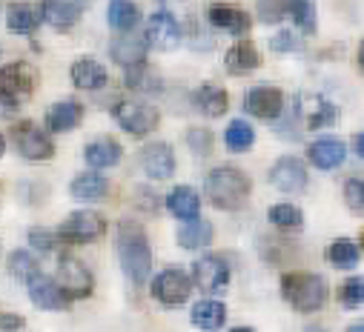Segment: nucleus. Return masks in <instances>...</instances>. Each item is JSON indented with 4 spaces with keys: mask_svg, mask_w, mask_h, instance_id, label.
I'll return each mask as SVG.
<instances>
[{
    "mask_svg": "<svg viewBox=\"0 0 364 332\" xmlns=\"http://www.w3.org/2000/svg\"><path fill=\"white\" fill-rule=\"evenodd\" d=\"M58 281L66 289V295L72 301L89 298L95 289V278L89 272V267H83V261H77L75 255H60L58 258Z\"/></svg>",
    "mask_w": 364,
    "mask_h": 332,
    "instance_id": "6e6552de",
    "label": "nucleus"
},
{
    "mask_svg": "<svg viewBox=\"0 0 364 332\" xmlns=\"http://www.w3.org/2000/svg\"><path fill=\"white\" fill-rule=\"evenodd\" d=\"M190 321H193L198 329H204V332H215V329H221L224 321H227V306H224L221 301H215V298H204V301H198V304L193 306Z\"/></svg>",
    "mask_w": 364,
    "mask_h": 332,
    "instance_id": "a878e982",
    "label": "nucleus"
},
{
    "mask_svg": "<svg viewBox=\"0 0 364 332\" xmlns=\"http://www.w3.org/2000/svg\"><path fill=\"white\" fill-rule=\"evenodd\" d=\"M287 12L304 35L316 32V6L310 4V0H287Z\"/></svg>",
    "mask_w": 364,
    "mask_h": 332,
    "instance_id": "c9c22d12",
    "label": "nucleus"
},
{
    "mask_svg": "<svg viewBox=\"0 0 364 332\" xmlns=\"http://www.w3.org/2000/svg\"><path fill=\"white\" fill-rule=\"evenodd\" d=\"M269 184L287 192V195H296V192H304L307 189V166L301 163V157L296 155H284L272 163L269 170Z\"/></svg>",
    "mask_w": 364,
    "mask_h": 332,
    "instance_id": "1a4fd4ad",
    "label": "nucleus"
},
{
    "mask_svg": "<svg viewBox=\"0 0 364 332\" xmlns=\"http://www.w3.org/2000/svg\"><path fill=\"white\" fill-rule=\"evenodd\" d=\"M224 66H227V72L235 74V77H238V74H250L252 69L261 66V55H258L255 43L238 40V43L230 46V52H227V57H224Z\"/></svg>",
    "mask_w": 364,
    "mask_h": 332,
    "instance_id": "5701e85b",
    "label": "nucleus"
},
{
    "mask_svg": "<svg viewBox=\"0 0 364 332\" xmlns=\"http://www.w3.org/2000/svg\"><path fill=\"white\" fill-rule=\"evenodd\" d=\"M353 149H355L358 157H364V132H358V135L353 138Z\"/></svg>",
    "mask_w": 364,
    "mask_h": 332,
    "instance_id": "49530a36",
    "label": "nucleus"
},
{
    "mask_svg": "<svg viewBox=\"0 0 364 332\" xmlns=\"http://www.w3.org/2000/svg\"><path fill=\"white\" fill-rule=\"evenodd\" d=\"M344 204L353 212L364 215V178H347L344 181Z\"/></svg>",
    "mask_w": 364,
    "mask_h": 332,
    "instance_id": "a19ab883",
    "label": "nucleus"
},
{
    "mask_svg": "<svg viewBox=\"0 0 364 332\" xmlns=\"http://www.w3.org/2000/svg\"><path fill=\"white\" fill-rule=\"evenodd\" d=\"M135 204H138V209H144V212H158V209H161V198H158V192H152L149 187H138V189H135Z\"/></svg>",
    "mask_w": 364,
    "mask_h": 332,
    "instance_id": "37998d69",
    "label": "nucleus"
},
{
    "mask_svg": "<svg viewBox=\"0 0 364 332\" xmlns=\"http://www.w3.org/2000/svg\"><path fill=\"white\" fill-rule=\"evenodd\" d=\"M0 326H4V332H21L26 326V321L21 315H15V312H4L0 315Z\"/></svg>",
    "mask_w": 364,
    "mask_h": 332,
    "instance_id": "a18cd8bd",
    "label": "nucleus"
},
{
    "mask_svg": "<svg viewBox=\"0 0 364 332\" xmlns=\"http://www.w3.org/2000/svg\"><path fill=\"white\" fill-rule=\"evenodd\" d=\"M244 112L261 121H279L284 115V95L276 87H252L244 95Z\"/></svg>",
    "mask_w": 364,
    "mask_h": 332,
    "instance_id": "f8f14e48",
    "label": "nucleus"
},
{
    "mask_svg": "<svg viewBox=\"0 0 364 332\" xmlns=\"http://www.w3.org/2000/svg\"><path fill=\"white\" fill-rule=\"evenodd\" d=\"M299 104H301V98H299ZM301 115H304V126H307V129H321V126H330V123L338 121V109H336L333 104L321 101V98H313L310 112L301 109Z\"/></svg>",
    "mask_w": 364,
    "mask_h": 332,
    "instance_id": "72a5a7b5",
    "label": "nucleus"
},
{
    "mask_svg": "<svg viewBox=\"0 0 364 332\" xmlns=\"http://www.w3.org/2000/svg\"><path fill=\"white\" fill-rule=\"evenodd\" d=\"M138 163L152 181H166L175 172V155L169 143H146L138 152Z\"/></svg>",
    "mask_w": 364,
    "mask_h": 332,
    "instance_id": "ddd939ff",
    "label": "nucleus"
},
{
    "mask_svg": "<svg viewBox=\"0 0 364 332\" xmlns=\"http://www.w3.org/2000/svg\"><path fill=\"white\" fill-rule=\"evenodd\" d=\"M115 253H118L124 275L135 287H144L149 281V275H152V246H149L146 229L138 221L124 218L118 223V229H115Z\"/></svg>",
    "mask_w": 364,
    "mask_h": 332,
    "instance_id": "f257e3e1",
    "label": "nucleus"
},
{
    "mask_svg": "<svg viewBox=\"0 0 364 332\" xmlns=\"http://www.w3.org/2000/svg\"><path fill=\"white\" fill-rule=\"evenodd\" d=\"M347 332H364V321H358V323H350V326H347Z\"/></svg>",
    "mask_w": 364,
    "mask_h": 332,
    "instance_id": "09e8293b",
    "label": "nucleus"
},
{
    "mask_svg": "<svg viewBox=\"0 0 364 332\" xmlns=\"http://www.w3.org/2000/svg\"><path fill=\"white\" fill-rule=\"evenodd\" d=\"M204 195L215 209H241L250 198V178L238 166H215L204 178Z\"/></svg>",
    "mask_w": 364,
    "mask_h": 332,
    "instance_id": "f03ea898",
    "label": "nucleus"
},
{
    "mask_svg": "<svg viewBox=\"0 0 364 332\" xmlns=\"http://www.w3.org/2000/svg\"><path fill=\"white\" fill-rule=\"evenodd\" d=\"M107 21L112 26V32L118 35H129L138 23H141V9L129 0H109V9H107Z\"/></svg>",
    "mask_w": 364,
    "mask_h": 332,
    "instance_id": "c85d7f7f",
    "label": "nucleus"
},
{
    "mask_svg": "<svg viewBox=\"0 0 364 332\" xmlns=\"http://www.w3.org/2000/svg\"><path fill=\"white\" fill-rule=\"evenodd\" d=\"M355 60H358V69L364 72V40L358 43V55H355Z\"/></svg>",
    "mask_w": 364,
    "mask_h": 332,
    "instance_id": "de8ad7c7",
    "label": "nucleus"
},
{
    "mask_svg": "<svg viewBox=\"0 0 364 332\" xmlns=\"http://www.w3.org/2000/svg\"><path fill=\"white\" fill-rule=\"evenodd\" d=\"M187 146L198 155V157H207L210 152H213V132L210 129H190L187 132Z\"/></svg>",
    "mask_w": 364,
    "mask_h": 332,
    "instance_id": "79ce46f5",
    "label": "nucleus"
},
{
    "mask_svg": "<svg viewBox=\"0 0 364 332\" xmlns=\"http://www.w3.org/2000/svg\"><path fill=\"white\" fill-rule=\"evenodd\" d=\"M193 281L201 292L215 295L230 284V264L221 255H201L193 264Z\"/></svg>",
    "mask_w": 364,
    "mask_h": 332,
    "instance_id": "9b49d317",
    "label": "nucleus"
},
{
    "mask_svg": "<svg viewBox=\"0 0 364 332\" xmlns=\"http://www.w3.org/2000/svg\"><path fill=\"white\" fill-rule=\"evenodd\" d=\"M29 246L32 249H38L41 255H46V253H55V246H58V232H49V229H43V226H32L29 229Z\"/></svg>",
    "mask_w": 364,
    "mask_h": 332,
    "instance_id": "58836bf2",
    "label": "nucleus"
},
{
    "mask_svg": "<svg viewBox=\"0 0 364 332\" xmlns=\"http://www.w3.org/2000/svg\"><path fill=\"white\" fill-rule=\"evenodd\" d=\"M104 232H107V221L92 209H77L58 226V238L66 243H92Z\"/></svg>",
    "mask_w": 364,
    "mask_h": 332,
    "instance_id": "423d86ee",
    "label": "nucleus"
},
{
    "mask_svg": "<svg viewBox=\"0 0 364 332\" xmlns=\"http://www.w3.org/2000/svg\"><path fill=\"white\" fill-rule=\"evenodd\" d=\"M269 46H272V52H299L301 49L299 46V38L290 35V32H279L276 38L269 40Z\"/></svg>",
    "mask_w": 364,
    "mask_h": 332,
    "instance_id": "c03bdc74",
    "label": "nucleus"
},
{
    "mask_svg": "<svg viewBox=\"0 0 364 332\" xmlns=\"http://www.w3.org/2000/svg\"><path fill=\"white\" fill-rule=\"evenodd\" d=\"M69 74H72L75 87H77V89H86V92H95V89H101V87H107V83H109L107 69H104L95 57H77V60L72 63Z\"/></svg>",
    "mask_w": 364,
    "mask_h": 332,
    "instance_id": "6ab92c4d",
    "label": "nucleus"
},
{
    "mask_svg": "<svg viewBox=\"0 0 364 332\" xmlns=\"http://www.w3.org/2000/svg\"><path fill=\"white\" fill-rule=\"evenodd\" d=\"M146 49H149V40L141 38V35H118L112 43H109V57L129 69V66H141L146 63Z\"/></svg>",
    "mask_w": 364,
    "mask_h": 332,
    "instance_id": "f3484780",
    "label": "nucleus"
},
{
    "mask_svg": "<svg viewBox=\"0 0 364 332\" xmlns=\"http://www.w3.org/2000/svg\"><path fill=\"white\" fill-rule=\"evenodd\" d=\"M69 192L77 201H101L109 192V181L101 172H80V175L72 178Z\"/></svg>",
    "mask_w": 364,
    "mask_h": 332,
    "instance_id": "bb28decb",
    "label": "nucleus"
},
{
    "mask_svg": "<svg viewBox=\"0 0 364 332\" xmlns=\"http://www.w3.org/2000/svg\"><path fill=\"white\" fill-rule=\"evenodd\" d=\"M307 157L316 170H336L347 157V146L338 138H318L307 146Z\"/></svg>",
    "mask_w": 364,
    "mask_h": 332,
    "instance_id": "aec40b11",
    "label": "nucleus"
},
{
    "mask_svg": "<svg viewBox=\"0 0 364 332\" xmlns=\"http://www.w3.org/2000/svg\"><path fill=\"white\" fill-rule=\"evenodd\" d=\"M327 261L338 270H353L358 264V246L350 238H338L327 246Z\"/></svg>",
    "mask_w": 364,
    "mask_h": 332,
    "instance_id": "2f4dec72",
    "label": "nucleus"
},
{
    "mask_svg": "<svg viewBox=\"0 0 364 332\" xmlns=\"http://www.w3.org/2000/svg\"><path fill=\"white\" fill-rule=\"evenodd\" d=\"M80 118H83V106L77 101H58L46 112V126L49 132H69L80 123Z\"/></svg>",
    "mask_w": 364,
    "mask_h": 332,
    "instance_id": "393cba45",
    "label": "nucleus"
},
{
    "mask_svg": "<svg viewBox=\"0 0 364 332\" xmlns=\"http://www.w3.org/2000/svg\"><path fill=\"white\" fill-rule=\"evenodd\" d=\"M146 40H149V46H155V49H175L178 46V40H181V26H178V21H175V15H169L166 9H158V12H152V18L146 21V35H144Z\"/></svg>",
    "mask_w": 364,
    "mask_h": 332,
    "instance_id": "4468645a",
    "label": "nucleus"
},
{
    "mask_svg": "<svg viewBox=\"0 0 364 332\" xmlns=\"http://www.w3.org/2000/svg\"><path fill=\"white\" fill-rule=\"evenodd\" d=\"M124 83L129 89H138V92H152V87L158 80H149V69H146V63H141V66H129L124 72Z\"/></svg>",
    "mask_w": 364,
    "mask_h": 332,
    "instance_id": "4c0bfd02",
    "label": "nucleus"
},
{
    "mask_svg": "<svg viewBox=\"0 0 364 332\" xmlns=\"http://www.w3.org/2000/svg\"><path fill=\"white\" fill-rule=\"evenodd\" d=\"M41 21H43V15L32 4H12L6 9V26L15 35H32Z\"/></svg>",
    "mask_w": 364,
    "mask_h": 332,
    "instance_id": "c756f323",
    "label": "nucleus"
},
{
    "mask_svg": "<svg viewBox=\"0 0 364 332\" xmlns=\"http://www.w3.org/2000/svg\"><path fill=\"white\" fill-rule=\"evenodd\" d=\"M252 143H255V129H252V123L244 121V118L230 121V126L224 129V146H227L230 152H247Z\"/></svg>",
    "mask_w": 364,
    "mask_h": 332,
    "instance_id": "7c9ffc66",
    "label": "nucleus"
},
{
    "mask_svg": "<svg viewBox=\"0 0 364 332\" xmlns=\"http://www.w3.org/2000/svg\"><path fill=\"white\" fill-rule=\"evenodd\" d=\"M178 243L190 249V253H196V249H204L213 243V223L204 221V218H196V221H184L178 229Z\"/></svg>",
    "mask_w": 364,
    "mask_h": 332,
    "instance_id": "cd10ccee",
    "label": "nucleus"
},
{
    "mask_svg": "<svg viewBox=\"0 0 364 332\" xmlns=\"http://www.w3.org/2000/svg\"><path fill=\"white\" fill-rule=\"evenodd\" d=\"M121 155H124V149L115 138H98L83 149V160L92 166V170H109V166H118Z\"/></svg>",
    "mask_w": 364,
    "mask_h": 332,
    "instance_id": "412c9836",
    "label": "nucleus"
},
{
    "mask_svg": "<svg viewBox=\"0 0 364 332\" xmlns=\"http://www.w3.org/2000/svg\"><path fill=\"white\" fill-rule=\"evenodd\" d=\"M304 332H327V329H324V326H307Z\"/></svg>",
    "mask_w": 364,
    "mask_h": 332,
    "instance_id": "3c124183",
    "label": "nucleus"
},
{
    "mask_svg": "<svg viewBox=\"0 0 364 332\" xmlns=\"http://www.w3.org/2000/svg\"><path fill=\"white\" fill-rule=\"evenodd\" d=\"M207 21H210L213 29H221V32L235 35V38L247 35V29H250L247 12L238 9V6H227V4H213V6L207 9Z\"/></svg>",
    "mask_w": 364,
    "mask_h": 332,
    "instance_id": "a211bd4d",
    "label": "nucleus"
},
{
    "mask_svg": "<svg viewBox=\"0 0 364 332\" xmlns=\"http://www.w3.org/2000/svg\"><path fill=\"white\" fill-rule=\"evenodd\" d=\"M26 292H29V301L38 306V309H46V312H60L72 304V298L66 295V289L60 287V281L38 272L29 284H26Z\"/></svg>",
    "mask_w": 364,
    "mask_h": 332,
    "instance_id": "9d476101",
    "label": "nucleus"
},
{
    "mask_svg": "<svg viewBox=\"0 0 364 332\" xmlns=\"http://www.w3.org/2000/svg\"><path fill=\"white\" fill-rule=\"evenodd\" d=\"M12 140L15 149L21 152V157L26 160H49L55 155V143L46 135V129H41L35 121H21L12 129Z\"/></svg>",
    "mask_w": 364,
    "mask_h": 332,
    "instance_id": "0eeeda50",
    "label": "nucleus"
},
{
    "mask_svg": "<svg viewBox=\"0 0 364 332\" xmlns=\"http://www.w3.org/2000/svg\"><path fill=\"white\" fill-rule=\"evenodd\" d=\"M193 104L201 109V115L221 118L230 106V98H227V89L215 87V83H201V87L193 92Z\"/></svg>",
    "mask_w": 364,
    "mask_h": 332,
    "instance_id": "b1692460",
    "label": "nucleus"
},
{
    "mask_svg": "<svg viewBox=\"0 0 364 332\" xmlns=\"http://www.w3.org/2000/svg\"><path fill=\"white\" fill-rule=\"evenodd\" d=\"M35 80H38V74H35V69L29 63H23V60L6 63L4 69H0V83H4V89H0V92L15 95L18 101L29 98L32 89H35Z\"/></svg>",
    "mask_w": 364,
    "mask_h": 332,
    "instance_id": "2eb2a0df",
    "label": "nucleus"
},
{
    "mask_svg": "<svg viewBox=\"0 0 364 332\" xmlns=\"http://www.w3.org/2000/svg\"><path fill=\"white\" fill-rule=\"evenodd\" d=\"M230 332H255L252 326H235V329H230Z\"/></svg>",
    "mask_w": 364,
    "mask_h": 332,
    "instance_id": "8fccbe9b",
    "label": "nucleus"
},
{
    "mask_svg": "<svg viewBox=\"0 0 364 332\" xmlns=\"http://www.w3.org/2000/svg\"><path fill=\"white\" fill-rule=\"evenodd\" d=\"M196 281L178 267H169L164 272H158L149 284V292L155 301H161L164 306H178V304H187L193 295Z\"/></svg>",
    "mask_w": 364,
    "mask_h": 332,
    "instance_id": "39448f33",
    "label": "nucleus"
},
{
    "mask_svg": "<svg viewBox=\"0 0 364 332\" xmlns=\"http://www.w3.org/2000/svg\"><path fill=\"white\" fill-rule=\"evenodd\" d=\"M41 15L52 29H72L83 15V0H43Z\"/></svg>",
    "mask_w": 364,
    "mask_h": 332,
    "instance_id": "dca6fc26",
    "label": "nucleus"
},
{
    "mask_svg": "<svg viewBox=\"0 0 364 332\" xmlns=\"http://www.w3.org/2000/svg\"><path fill=\"white\" fill-rule=\"evenodd\" d=\"M166 209L178 218V221H196L201 218V198L193 187H175L169 195H166Z\"/></svg>",
    "mask_w": 364,
    "mask_h": 332,
    "instance_id": "4be33fe9",
    "label": "nucleus"
},
{
    "mask_svg": "<svg viewBox=\"0 0 364 332\" xmlns=\"http://www.w3.org/2000/svg\"><path fill=\"white\" fill-rule=\"evenodd\" d=\"M361 246H364V232H361Z\"/></svg>",
    "mask_w": 364,
    "mask_h": 332,
    "instance_id": "603ef678",
    "label": "nucleus"
},
{
    "mask_svg": "<svg viewBox=\"0 0 364 332\" xmlns=\"http://www.w3.org/2000/svg\"><path fill=\"white\" fill-rule=\"evenodd\" d=\"M9 272L18 281L29 284L41 272V264H38V258L29 253V249H15V253H9Z\"/></svg>",
    "mask_w": 364,
    "mask_h": 332,
    "instance_id": "473e14b6",
    "label": "nucleus"
},
{
    "mask_svg": "<svg viewBox=\"0 0 364 332\" xmlns=\"http://www.w3.org/2000/svg\"><path fill=\"white\" fill-rule=\"evenodd\" d=\"M338 298H341L344 306H358V304H364V278H361V275L347 278V281L341 284V289H338Z\"/></svg>",
    "mask_w": 364,
    "mask_h": 332,
    "instance_id": "ea45409f",
    "label": "nucleus"
},
{
    "mask_svg": "<svg viewBox=\"0 0 364 332\" xmlns=\"http://www.w3.org/2000/svg\"><path fill=\"white\" fill-rule=\"evenodd\" d=\"M282 295L296 312H316L327 304V281L316 272H287L282 278Z\"/></svg>",
    "mask_w": 364,
    "mask_h": 332,
    "instance_id": "7ed1b4c3",
    "label": "nucleus"
},
{
    "mask_svg": "<svg viewBox=\"0 0 364 332\" xmlns=\"http://www.w3.org/2000/svg\"><path fill=\"white\" fill-rule=\"evenodd\" d=\"M255 15L261 23H282L287 12V0H258L255 4Z\"/></svg>",
    "mask_w": 364,
    "mask_h": 332,
    "instance_id": "e433bc0d",
    "label": "nucleus"
},
{
    "mask_svg": "<svg viewBox=\"0 0 364 332\" xmlns=\"http://www.w3.org/2000/svg\"><path fill=\"white\" fill-rule=\"evenodd\" d=\"M267 218H269V223L272 226H279V229H301L304 226V215H301V209L296 206V204H276V206H269V212H267Z\"/></svg>",
    "mask_w": 364,
    "mask_h": 332,
    "instance_id": "f704fd0d",
    "label": "nucleus"
},
{
    "mask_svg": "<svg viewBox=\"0 0 364 332\" xmlns=\"http://www.w3.org/2000/svg\"><path fill=\"white\" fill-rule=\"evenodd\" d=\"M112 118L132 138H144V135L155 132L158 129V121H161L158 109L149 106V104H144V101H118L112 106Z\"/></svg>",
    "mask_w": 364,
    "mask_h": 332,
    "instance_id": "20e7f679",
    "label": "nucleus"
}]
</instances>
